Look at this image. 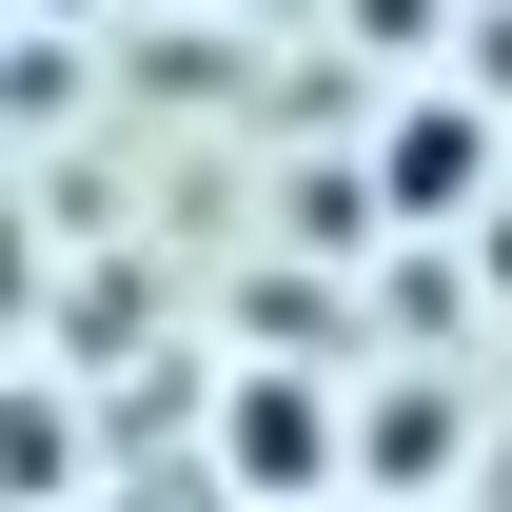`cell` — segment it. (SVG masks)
<instances>
[{
  "instance_id": "obj_1",
  "label": "cell",
  "mask_w": 512,
  "mask_h": 512,
  "mask_svg": "<svg viewBox=\"0 0 512 512\" xmlns=\"http://www.w3.org/2000/svg\"><path fill=\"white\" fill-rule=\"evenodd\" d=\"M197 493H217V512H316V493H355V414H335V375H296V355H217V453H197Z\"/></svg>"
},
{
  "instance_id": "obj_2",
  "label": "cell",
  "mask_w": 512,
  "mask_h": 512,
  "mask_svg": "<svg viewBox=\"0 0 512 512\" xmlns=\"http://www.w3.org/2000/svg\"><path fill=\"white\" fill-rule=\"evenodd\" d=\"M375 178H394V217H473V197H493V119H473V99H414Z\"/></svg>"
},
{
  "instance_id": "obj_3",
  "label": "cell",
  "mask_w": 512,
  "mask_h": 512,
  "mask_svg": "<svg viewBox=\"0 0 512 512\" xmlns=\"http://www.w3.org/2000/svg\"><path fill=\"white\" fill-rule=\"evenodd\" d=\"M20 20H99V0H20Z\"/></svg>"
}]
</instances>
